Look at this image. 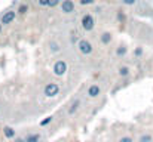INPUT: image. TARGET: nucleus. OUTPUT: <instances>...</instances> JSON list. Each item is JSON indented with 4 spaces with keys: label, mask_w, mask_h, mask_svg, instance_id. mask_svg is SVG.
<instances>
[{
    "label": "nucleus",
    "mask_w": 153,
    "mask_h": 142,
    "mask_svg": "<svg viewBox=\"0 0 153 142\" xmlns=\"http://www.w3.org/2000/svg\"><path fill=\"white\" fill-rule=\"evenodd\" d=\"M67 70H68V65H67V62H65L64 59H58V61H55L53 65H52V73H53L56 77L65 76Z\"/></svg>",
    "instance_id": "f257e3e1"
},
{
    "label": "nucleus",
    "mask_w": 153,
    "mask_h": 142,
    "mask_svg": "<svg viewBox=\"0 0 153 142\" xmlns=\"http://www.w3.org/2000/svg\"><path fill=\"white\" fill-rule=\"evenodd\" d=\"M77 49H79V52H80L82 55H86V56L94 52L92 43H91L89 40H86V39H80V40L77 42Z\"/></svg>",
    "instance_id": "f03ea898"
},
{
    "label": "nucleus",
    "mask_w": 153,
    "mask_h": 142,
    "mask_svg": "<svg viewBox=\"0 0 153 142\" xmlns=\"http://www.w3.org/2000/svg\"><path fill=\"white\" fill-rule=\"evenodd\" d=\"M80 24H82V28H83L85 31H92L94 27H95V19H94V16H92L91 13H85V15L82 16Z\"/></svg>",
    "instance_id": "7ed1b4c3"
},
{
    "label": "nucleus",
    "mask_w": 153,
    "mask_h": 142,
    "mask_svg": "<svg viewBox=\"0 0 153 142\" xmlns=\"http://www.w3.org/2000/svg\"><path fill=\"white\" fill-rule=\"evenodd\" d=\"M59 92V86L56 85V83H48L45 88H43V95L46 96V98H53V96H56Z\"/></svg>",
    "instance_id": "20e7f679"
},
{
    "label": "nucleus",
    "mask_w": 153,
    "mask_h": 142,
    "mask_svg": "<svg viewBox=\"0 0 153 142\" xmlns=\"http://www.w3.org/2000/svg\"><path fill=\"white\" fill-rule=\"evenodd\" d=\"M15 18H16V12H15V10H7V12H4V13L1 15L0 22H1L3 25H7V24H12V22L15 21Z\"/></svg>",
    "instance_id": "39448f33"
},
{
    "label": "nucleus",
    "mask_w": 153,
    "mask_h": 142,
    "mask_svg": "<svg viewBox=\"0 0 153 142\" xmlns=\"http://www.w3.org/2000/svg\"><path fill=\"white\" fill-rule=\"evenodd\" d=\"M61 12L65 15H70L74 12V1L73 0H62L61 1Z\"/></svg>",
    "instance_id": "423d86ee"
},
{
    "label": "nucleus",
    "mask_w": 153,
    "mask_h": 142,
    "mask_svg": "<svg viewBox=\"0 0 153 142\" xmlns=\"http://www.w3.org/2000/svg\"><path fill=\"white\" fill-rule=\"evenodd\" d=\"M101 93V88L98 85H91L88 89H86V96L88 98H98Z\"/></svg>",
    "instance_id": "0eeeda50"
},
{
    "label": "nucleus",
    "mask_w": 153,
    "mask_h": 142,
    "mask_svg": "<svg viewBox=\"0 0 153 142\" xmlns=\"http://www.w3.org/2000/svg\"><path fill=\"white\" fill-rule=\"evenodd\" d=\"M3 135H4V138H7V139H15V138H16V136H15V129L10 127V126H3Z\"/></svg>",
    "instance_id": "6e6552de"
},
{
    "label": "nucleus",
    "mask_w": 153,
    "mask_h": 142,
    "mask_svg": "<svg viewBox=\"0 0 153 142\" xmlns=\"http://www.w3.org/2000/svg\"><path fill=\"white\" fill-rule=\"evenodd\" d=\"M100 40H101L102 45H110L111 40H113V36H111L110 31H104L101 36H100Z\"/></svg>",
    "instance_id": "1a4fd4ad"
},
{
    "label": "nucleus",
    "mask_w": 153,
    "mask_h": 142,
    "mask_svg": "<svg viewBox=\"0 0 153 142\" xmlns=\"http://www.w3.org/2000/svg\"><path fill=\"white\" fill-rule=\"evenodd\" d=\"M79 107H80V99H74V101L71 102L70 108H68V116H73V114L79 110Z\"/></svg>",
    "instance_id": "9d476101"
},
{
    "label": "nucleus",
    "mask_w": 153,
    "mask_h": 142,
    "mask_svg": "<svg viewBox=\"0 0 153 142\" xmlns=\"http://www.w3.org/2000/svg\"><path fill=\"white\" fill-rule=\"evenodd\" d=\"M25 142H40V133H28L25 136Z\"/></svg>",
    "instance_id": "9b49d317"
},
{
    "label": "nucleus",
    "mask_w": 153,
    "mask_h": 142,
    "mask_svg": "<svg viewBox=\"0 0 153 142\" xmlns=\"http://www.w3.org/2000/svg\"><path fill=\"white\" fill-rule=\"evenodd\" d=\"M126 52H128V47L125 46V45H119L117 49H116V56L117 58H122V56L126 55Z\"/></svg>",
    "instance_id": "f8f14e48"
},
{
    "label": "nucleus",
    "mask_w": 153,
    "mask_h": 142,
    "mask_svg": "<svg viewBox=\"0 0 153 142\" xmlns=\"http://www.w3.org/2000/svg\"><path fill=\"white\" fill-rule=\"evenodd\" d=\"M129 67H126V65H122V67H119V70H117V74L120 76V77H128L129 76Z\"/></svg>",
    "instance_id": "ddd939ff"
},
{
    "label": "nucleus",
    "mask_w": 153,
    "mask_h": 142,
    "mask_svg": "<svg viewBox=\"0 0 153 142\" xmlns=\"http://www.w3.org/2000/svg\"><path fill=\"white\" fill-rule=\"evenodd\" d=\"M49 50H51V53H58V52L61 50V47H59V45H58V42L51 40V43H49Z\"/></svg>",
    "instance_id": "4468645a"
},
{
    "label": "nucleus",
    "mask_w": 153,
    "mask_h": 142,
    "mask_svg": "<svg viewBox=\"0 0 153 142\" xmlns=\"http://www.w3.org/2000/svg\"><path fill=\"white\" fill-rule=\"evenodd\" d=\"M16 12H18V13H21V15L27 13V12H28V4H25V3L19 4V7H18V10H16Z\"/></svg>",
    "instance_id": "2eb2a0df"
},
{
    "label": "nucleus",
    "mask_w": 153,
    "mask_h": 142,
    "mask_svg": "<svg viewBox=\"0 0 153 142\" xmlns=\"http://www.w3.org/2000/svg\"><path fill=\"white\" fill-rule=\"evenodd\" d=\"M138 142H152V135H149V133L141 135L140 139H138Z\"/></svg>",
    "instance_id": "dca6fc26"
},
{
    "label": "nucleus",
    "mask_w": 153,
    "mask_h": 142,
    "mask_svg": "<svg viewBox=\"0 0 153 142\" xmlns=\"http://www.w3.org/2000/svg\"><path fill=\"white\" fill-rule=\"evenodd\" d=\"M52 120H53V117H52V116H49V117H46L45 120H42V121H40V126H46V124H49V123H51Z\"/></svg>",
    "instance_id": "f3484780"
},
{
    "label": "nucleus",
    "mask_w": 153,
    "mask_h": 142,
    "mask_svg": "<svg viewBox=\"0 0 153 142\" xmlns=\"http://www.w3.org/2000/svg\"><path fill=\"white\" fill-rule=\"evenodd\" d=\"M58 4H61V0H49V7H55Z\"/></svg>",
    "instance_id": "a211bd4d"
},
{
    "label": "nucleus",
    "mask_w": 153,
    "mask_h": 142,
    "mask_svg": "<svg viewBox=\"0 0 153 142\" xmlns=\"http://www.w3.org/2000/svg\"><path fill=\"white\" fill-rule=\"evenodd\" d=\"M119 142H134V139H132L131 136H122V138L119 139Z\"/></svg>",
    "instance_id": "6ab92c4d"
},
{
    "label": "nucleus",
    "mask_w": 153,
    "mask_h": 142,
    "mask_svg": "<svg viewBox=\"0 0 153 142\" xmlns=\"http://www.w3.org/2000/svg\"><path fill=\"white\" fill-rule=\"evenodd\" d=\"M39 6H49V0H37Z\"/></svg>",
    "instance_id": "aec40b11"
},
{
    "label": "nucleus",
    "mask_w": 153,
    "mask_h": 142,
    "mask_svg": "<svg viewBox=\"0 0 153 142\" xmlns=\"http://www.w3.org/2000/svg\"><path fill=\"white\" fill-rule=\"evenodd\" d=\"M135 1L137 0H122V3H125L126 6H132V4H135Z\"/></svg>",
    "instance_id": "412c9836"
},
{
    "label": "nucleus",
    "mask_w": 153,
    "mask_h": 142,
    "mask_svg": "<svg viewBox=\"0 0 153 142\" xmlns=\"http://www.w3.org/2000/svg\"><path fill=\"white\" fill-rule=\"evenodd\" d=\"M94 0H80V4H92Z\"/></svg>",
    "instance_id": "4be33fe9"
},
{
    "label": "nucleus",
    "mask_w": 153,
    "mask_h": 142,
    "mask_svg": "<svg viewBox=\"0 0 153 142\" xmlns=\"http://www.w3.org/2000/svg\"><path fill=\"white\" fill-rule=\"evenodd\" d=\"M13 142H25V138H15Z\"/></svg>",
    "instance_id": "5701e85b"
},
{
    "label": "nucleus",
    "mask_w": 153,
    "mask_h": 142,
    "mask_svg": "<svg viewBox=\"0 0 153 142\" xmlns=\"http://www.w3.org/2000/svg\"><path fill=\"white\" fill-rule=\"evenodd\" d=\"M141 53H143V49H141V47H138V49L135 50V55H141Z\"/></svg>",
    "instance_id": "b1692460"
},
{
    "label": "nucleus",
    "mask_w": 153,
    "mask_h": 142,
    "mask_svg": "<svg viewBox=\"0 0 153 142\" xmlns=\"http://www.w3.org/2000/svg\"><path fill=\"white\" fill-rule=\"evenodd\" d=\"M1 30H3V24L0 22V33H1Z\"/></svg>",
    "instance_id": "393cba45"
},
{
    "label": "nucleus",
    "mask_w": 153,
    "mask_h": 142,
    "mask_svg": "<svg viewBox=\"0 0 153 142\" xmlns=\"http://www.w3.org/2000/svg\"><path fill=\"white\" fill-rule=\"evenodd\" d=\"M0 110H1V104H0Z\"/></svg>",
    "instance_id": "a878e982"
}]
</instances>
